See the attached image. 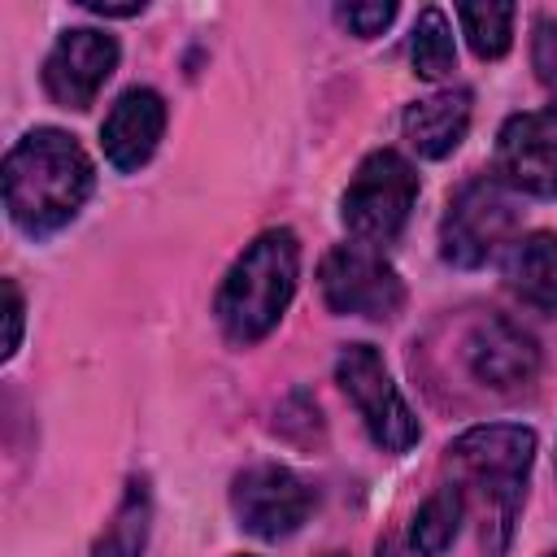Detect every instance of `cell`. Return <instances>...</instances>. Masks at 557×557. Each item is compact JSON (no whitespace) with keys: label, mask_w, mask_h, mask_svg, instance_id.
<instances>
[{"label":"cell","mask_w":557,"mask_h":557,"mask_svg":"<svg viewBox=\"0 0 557 557\" xmlns=\"http://www.w3.org/2000/svg\"><path fill=\"white\" fill-rule=\"evenodd\" d=\"M0 187L13 226L30 239H48L83 213L96 187V165L70 131L35 126L4 152Z\"/></svg>","instance_id":"6da1fadb"},{"label":"cell","mask_w":557,"mask_h":557,"mask_svg":"<svg viewBox=\"0 0 557 557\" xmlns=\"http://www.w3.org/2000/svg\"><path fill=\"white\" fill-rule=\"evenodd\" d=\"M296 278H300V244L287 226H270L261 231L222 274L218 296H213V318L222 326V335L239 348L265 339L292 296H296Z\"/></svg>","instance_id":"7a4b0ae2"},{"label":"cell","mask_w":557,"mask_h":557,"mask_svg":"<svg viewBox=\"0 0 557 557\" xmlns=\"http://www.w3.org/2000/svg\"><path fill=\"white\" fill-rule=\"evenodd\" d=\"M448 461L474 483V492L487 509L483 548H487V557H500L513 535L522 496H527V474L535 461V431L513 426V422L470 426L448 444Z\"/></svg>","instance_id":"3957f363"},{"label":"cell","mask_w":557,"mask_h":557,"mask_svg":"<svg viewBox=\"0 0 557 557\" xmlns=\"http://www.w3.org/2000/svg\"><path fill=\"white\" fill-rule=\"evenodd\" d=\"M518 191L500 178H470L453 191L444 222H440V257L457 270L487 265L518 231Z\"/></svg>","instance_id":"277c9868"},{"label":"cell","mask_w":557,"mask_h":557,"mask_svg":"<svg viewBox=\"0 0 557 557\" xmlns=\"http://www.w3.org/2000/svg\"><path fill=\"white\" fill-rule=\"evenodd\" d=\"M413 200H418V170L396 148H379L348 178L344 200H339V218L357 244L379 248L405 231Z\"/></svg>","instance_id":"5b68a950"},{"label":"cell","mask_w":557,"mask_h":557,"mask_svg":"<svg viewBox=\"0 0 557 557\" xmlns=\"http://www.w3.org/2000/svg\"><path fill=\"white\" fill-rule=\"evenodd\" d=\"M335 383L352 400L357 418L366 422L370 440L383 453H409L422 440V422L405 405V396L392 383V374L383 366V352L374 344H348V348H339V357H335Z\"/></svg>","instance_id":"8992f818"},{"label":"cell","mask_w":557,"mask_h":557,"mask_svg":"<svg viewBox=\"0 0 557 557\" xmlns=\"http://www.w3.org/2000/svg\"><path fill=\"white\" fill-rule=\"evenodd\" d=\"M318 287L331 313L392 322L405 309V278L374 244H335L318 265Z\"/></svg>","instance_id":"52a82bcc"},{"label":"cell","mask_w":557,"mask_h":557,"mask_svg":"<svg viewBox=\"0 0 557 557\" xmlns=\"http://www.w3.org/2000/svg\"><path fill=\"white\" fill-rule=\"evenodd\" d=\"M231 509L239 518V527L257 540H283L292 531L305 527V518L313 513V487L274 461L248 466L235 474L231 483Z\"/></svg>","instance_id":"ba28073f"},{"label":"cell","mask_w":557,"mask_h":557,"mask_svg":"<svg viewBox=\"0 0 557 557\" xmlns=\"http://www.w3.org/2000/svg\"><path fill=\"white\" fill-rule=\"evenodd\" d=\"M496 178L513 191L557 200V96L535 113L505 117L496 135Z\"/></svg>","instance_id":"9c48e42d"},{"label":"cell","mask_w":557,"mask_h":557,"mask_svg":"<svg viewBox=\"0 0 557 557\" xmlns=\"http://www.w3.org/2000/svg\"><path fill=\"white\" fill-rule=\"evenodd\" d=\"M117 57H122V48L109 30L70 26L57 35L52 52L44 57V91L61 109H87V104H96L100 87L113 78Z\"/></svg>","instance_id":"30bf717a"},{"label":"cell","mask_w":557,"mask_h":557,"mask_svg":"<svg viewBox=\"0 0 557 557\" xmlns=\"http://www.w3.org/2000/svg\"><path fill=\"white\" fill-rule=\"evenodd\" d=\"M461 357L474 383H483L487 392H522L535 383L540 374V348L535 339L509 322V318H483L466 331L461 339Z\"/></svg>","instance_id":"8fae6325"},{"label":"cell","mask_w":557,"mask_h":557,"mask_svg":"<svg viewBox=\"0 0 557 557\" xmlns=\"http://www.w3.org/2000/svg\"><path fill=\"white\" fill-rule=\"evenodd\" d=\"M165 135V100L152 87H131L113 100V109L100 122V148L104 161L122 174H135L152 161L157 144Z\"/></svg>","instance_id":"7c38bea8"},{"label":"cell","mask_w":557,"mask_h":557,"mask_svg":"<svg viewBox=\"0 0 557 557\" xmlns=\"http://www.w3.org/2000/svg\"><path fill=\"white\" fill-rule=\"evenodd\" d=\"M470 100L474 96L466 87H448V91H435L426 100H413L400 117L409 148L426 161H444L470 131V113H474Z\"/></svg>","instance_id":"4fadbf2b"},{"label":"cell","mask_w":557,"mask_h":557,"mask_svg":"<svg viewBox=\"0 0 557 557\" xmlns=\"http://www.w3.org/2000/svg\"><path fill=\"white\" fill-rule=\"evenodd\" d=\"M505 283L522 305L540 313H557V235L531 231L513 239L505 248Z\"/></svg>","instance_id":"5bb4252c"},{"label":"cell","mask_w":557,"mask_h":557,"mask_svg":"<svg viewBox=\"0 0 557 557\" xmlns=\"http://www.w3.org/2000/svg\"><path fill=\"white\" fill-rule=\"evenodd\" d=\"M148 531H152V492H148V479H131L91 557H144Z\"/></svg>","instance_id":"9a60e30c"},{"label":"cell","mask_w":557,"mask_h":557,"mask_svg":"<svg viewBox=\"0 0 557 557\" xmlns=\"http://www.w3.org/2000/svg\"><path fill=\"white\" fill-rule=\"evenodd\" d=\"M461 518H466V487H457V483L435 487L413 513V527H409L413 553L418 557H444L461 531Z\"/></svg>","instance_id":"2e32d148"},{"label":"cell","mask_w":557,"mask_h":557,"mask_svg":"<svg viewBox=\"0 0 557 557\" xmlns=\"http://www.w3.org/2000/svg\"><path fill=\"white\" fill-rule=\"evenodd\" d=\"M409 61H413V74L435 83V78H448L457 70V48H453V26H448V13L426 4L413 22V35H409Z\"/></svg>","instance_id":"e0dca14e"},{"label":"cell","mask_w":557,"mask_h":557,"mask_svg":"<svg viewBox=\"0 0 557 557\" xmlns=\"http://www.w3.org/2000/svg\"><path fill=\"white\" fill-rule=\"evenodd\" d=\"M513 4H457L461 35L479 61H500L513 44Z\"/></svg>","instance_id":"ac0fdd59"},{"label":"cell","mask_w":557,"mask_h":557,"mask_svg":"<svg viewBox=\"0 0 557 557\" xmlns=\"http://www.w3.org/2000/svg\"><path fill=\"white\" fill-rule=\"evenodd\" d=\"M392 17H396V4H392V0H374V4H335V22H339L348 35H357V39L383 35V30L392 26Z\"/></svg>","instance_id":"d6986e66"},{"label":"cell","mask_w":557,"mask_h":557,"mask_svg":"<svg viewBox=\"0 0 557 557\" xmlns=\"http://www.w3.org/2000/svg\"><path fill=\"white\" fill-rule=\"evenodd\" d=\"M531 65H535V78L557 91V17L540 13L535 26H531Z\"/></svg>","instance_id":"ffe728a7"},{"label":"cell","mask_w":557,"mask_h":557,"mask_svg":"<svg viewBox=\"0 0 557 557\" xmlns=\"http://www.w3.org/2000/svg\"><path fill=\"white\" fill-rule=\"evenodd\" d=\"M26 313V305H22V292H17V283L13 278H4V318H9V335H4V361L22 348V318Z\"/></svg>","instance_id":"44dd1931"},{"label":"cell","mask_w":557,"mask_h":557,"mask_svg":"<svg viewBox=\"0 0 557 557\" xmlns=\"http://www.w3.org/2000/svg\"><path fill=\"white\" fill-rule=\"evenodd\" d=\"M83 9H87V13H100V17H135V13H144V0H135V4H104V0H83Z\"/></svg>","instance_id":"7402d4cb"},{"label":"cell","mask_w":557,"mask_h":557,"mask_svg":"<svg viewBox=\"0 0 557 557\" xmlns=\"http://www.w3.org/2000/svg\"><path fill=\"white\" fill-rule=\"evenodd\" d=\"M326 557H344V553H326Z\"/></svg>","instance_id":"603a6c76"},{"label":"cell","mask_w":557,"mask_h":557,"mask_svg":"<svg viewBox=\"0 0 557 557\" xmlns=\"http://www.w3.org/2000/svg\"><path fill=\"white\" fill-rule=\"evenodd\" d=\"M235 557H252V553H235Z\"/></svg>","instance_id":"cb8c5ba5"},{"label":"cell","mask_w":557,"mask_h":557,"mask_svg":"<svg viewBox=\"0 0 557 557\" xmlns=\"http://www.w3.org/2000/svg\"><path fill=\"white\" fill-rule=\"evenodd\" d=\"M379 557H383V553H379ZM387 557H392V553H387Z\"/></svg>","instance_id":"d4e9b609"},{"label":"cell","mask_w":557,"mask_h":557,"mask_svg":"<svg viewBox=\"0 0 557 557\" xmlns=\"http://www.w3.org/2000/svg\"><path fill=\"white\" fill-rule=\"evenodd\" d=\"M548 557H557V553H548Z\"/></svg>","instance_id":"484cf974"}]
</instances>
